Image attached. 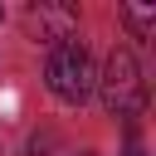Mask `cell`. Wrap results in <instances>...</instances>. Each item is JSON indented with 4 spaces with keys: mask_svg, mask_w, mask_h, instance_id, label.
Returning a JSON list of instances; mask_svg holds the SVG:
<instances>
[{
    "mask_svg": "<svg viewBox=\"0 0 156 156\" xmlns=\"http://www.w3.org/2000/svg\"><path fill=\"white\" fill-rule=\"evenodd\" d=\"M98 88H102V102H107V112H112V117H136V112L146 107L141 63H136V54H132V49H112V54H107V68H102Z\"/></svg>",
    "mask_w": 156,
    "mask_h": 156,
    "instance_id": "cell-1",
    "label": "cell"
},
{
    "mask_svg": "<svg viewBox=\"0 0 156 156\" xmlns=\"http://www.w3.org/2000/svg\"><path fill=\"white\" fill-rule=\"evenodd\" d=\"M44 78H49V93H54L58 102H83V98L93 93V83H98L93 58H88V49H83L78 39H68V44L49 49Z\"/></svg>",
    "mask_w": 156,
    "mask_h": 156,
    "instance_id": "cell-2",
    "label": "cell"
},
{
    "mask_svg": "<svg viewBox=\"0 0 156 156\" xmlns=\"http://www.w3.org/2000/svg\"><path fill=\"white\" fill-rule=\"evenodd\" d=\"M24 29H29V39L58 49V44L73 39V29H78V10H73L68 0H39V5L24 10Z\"/></svg>",
    "mask_w": 156,
    "mask_h": 156,
    "instance_id": "cell-3",
    "label": "cell"
},
{
    "mask_svg": "<svg viewBox=\"0 0 156 156\" xmlns=\"http://www.w3.org/2000/svg\"><path fill=\"white\" fill-rule=\"evenodd\" d=\"M122 20H127L136 34H151V24H156V10H151V5H122Z\"/></svg>",
    "mask_w": 156,
    "mask_h": 156,
    "instance_id": "cell-4",
    "label": "cell"
},
{
    "mask_svg": "<svg viewBox=\"0 0 156 156\" xmlns=\"http://www.w3.org/2000/svg\"><path fill=\"white\" fill-rule=\"evenodd\" d=\"M132 156H136V151H132Z\"/></svg>",
    "mask_w": 156,
    "mask_h": 156,
    "instance_id": "cell-5",
    "label": "cell"
}]
</instances>
